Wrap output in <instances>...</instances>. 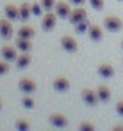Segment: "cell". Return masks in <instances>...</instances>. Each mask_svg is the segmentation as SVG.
I'll list each match as a JSON object with an SVG mask.
<instances>
[{
    "mask_svg": "<svg viewBox=\"0 0 123 131\" xmlns=\"http://www.w3.org/2000/svg\"><path fill=\"white\" fill-rule=\"evenodd\" d=\"M86 17H88V13H86V10L84 8H75L73 10H71L68 20H70V23L72 25H77L79 23L84 21Z\"/></svg>",
    "mask_w": 123,
    "mask_h": 131,
    "instance_id": "cell-7",
    "label": "cell"
},
{
    "mask_svg": "<svg viewBox=\"0 0 123 131\" xmlns=\"http://www.w3.org/2000/svg\"><path fill=\"white\" fill-rule=\"evenodd\" d=\"M4 13L8 20H20V10L18 7H16L12 3H8L4 7Z\"/></svg>",
    "mask_w": 123,
    "mask_h": 131,
    "instance_id": "cell-13",
    "label": "cell"
},
{
    "mask_svg": "<svg viewBox=\"0 0 123 131\" xmlns=\"http://www.w3.org/2000/svg\"><path fill=\"white\" fill-rule=\"evenodd\" d=\"M55 4H57L55 0H41V5H42V8L46 10V12L52 10L55 8Z\"/></svg>",
    "mask_w": 123,
    "mask_h": 131,
    "instance_id": "cell-22",
    "label": "cell"
},
{
    "mask_svg": "<svg viewBox=\"0 0 123 131\" xmlns=\"http://www.w3.org/2000/svg\"><path fill=\"white\" fill-rule=\"evenodd\" d=\"M71 86L70 80L65 78V76H57L52 80V88L58 92H67Z\"/></svg>",
    "mask_w": 123,
    "mask_h": 131,
    "instance_id": "cell-8",
    "label": "cell"
},
{
    "mask_svg": "<svg viewBox=\"0 0 123 131\" xmlns=\"http://www.w3.org/2000/svg\"><path fill=\"white\" fill-rule=\"evenodd\" d=\"M36 31H34V28L33 26H29V25H24L18 29V33H17V37H21V38H28V39H31L34 37Z\"/></svg>",
    "mask_w": 123,
    "mask_h": 131,
    "instance_id": "cell-17",
    "label": "cell"
},
{
    "mask_svg": "<svg viewBox=\"0 0 123 131\" xmlns=\"http://www.w3.org/2000/svg\"><path fill=\"white\" fill-rule=\"evenodd\" d=\"M79 130L80 131H93L94 130V125L89 121H83L79 125Z\"/></svg>",
    "mask_w": 123,
    "mask_h": 131,
    "instance_id": "cell-23",
    "label": "cell"
},
{
    "mask_svg": "<svg viewBox=\"0 0 123 131\" xmlns=\"http://www.w3.org/2000/svg\"><path fill=\"white\" fill-rule=\"evenodd\" d=\"M122 49H123V41H122Z\"/></svg>",
    "mask_w": 123,
    "mask_h": 131,
    "instance_id": "cell-32",
    "label": "cell"
},
{
    "mask_svg": "<svg viewBox=\"0 0 123 131\" xmlns=\"http://www.w3.org/2000/svg\"><path fill=\"white\" fill-rule=\"evenodd\" d=\"M98 75L101 76V78L104 79H110V78H113L115 71H114V67L111 64L109 63H102V64H99L98 66Z\"/></svg>",
    "mask_w": 123,
    "mask_h": 131,
    "instance_id": "cell-11",
    "label": "cell"
},
{
    "mask_svg": "<svg viewBox=\"0 0 123 131\" xmlns=\"http://www.w3.org/2000/svg\"><path fill=\"white\" fill-rule=\"evenodd\" d=\"M0 109H2V98H0Z\"/></svg>",
    "mask_w": 123,
    "mask_h": 131,
    "instance_id": "cell-31",
    "label": "cell"
},
{
    "mask_svg": "<svg viewBox=\"0 0 123 131\" xmlns=\"http://www.w3.org/2000/svg\"><path fill=\"white\" fill-rule=\"evenodd\" d=\"M118 2H123V0H118Z\"/></svg>",
    "mask_w": 123,
    "mask_h": 131,
    "instance_id": "cell-33",
    "label": "cell"
},
{
    "mask_svg": "<svg viewBox=\"0 0 123 131\" xmlns=\"http://www.w3.org/2000/svg\"><path fill=\"white\" fill-rule=\"evenodd\" d=\"M104 26L109 31H119L123 26V23L118 16H106L104 18Z\"/></svg>",
    "mask_w": 123,
    "mask_h": 131,
    "instance_id": "cell-2",
    "label": "cell"
},
{
    "mask_svg": "<svg viewBox=\"0 0 123 131\" xmlns=\"http://www.w3.org/2000/svg\"><path fill=\"white\" fill-rule=\"evenodd\" d=\"M22 105H24V107H26V109L34 107V100H33V97H30L29 94L25 96L24 98H22Z\"/></svg>",
    "mask_w": 123,
    "mask_h": 131,
    "instance_id": "cell-24",
    "label": "cell"
},
{
    "mask_svg": "<svg viewBox=\"0 0 123 131\" xmlns=\"http://www.w3.org/2000/svg\"><path fill=\"white\" fill-rule=\"evenodd\" d=\"M97 96H98V100L101 102H107L110 98H111V92L110 88L105 84H101L97 88Z\"/></svg>",
    "mask_w": 123,
    "mask_h": 131,
    "instance_id": "cell-15",
    "label": "cell"
},
{
    "mask_svg": "<svg viewBox=\"0 0 123 131\" xmlns=\"http://www.w3.org/2000/svg\"><path fill=\"white\" fill-rule=\"evenodd\" d=\"M57 20H58V15L55 12H52V10L46 12V15L42 18V29L44 31H51L57 25Z\"/></svg>",
    "mask_w": 123,
    "mask_h": 131,
    "instance_id": "cell-1",
    "label": "cell"
},
{
    "mask_svg": "<svg viewBox=\"0 0 123 131\" xmlns=\"http://www.w3.org/2000/svg\"><path fill=\"white\" fill-rule=\"evenodd\" d=\"M49 121L54 127H57V128H64V127H67V125H68V118L62 113H52L49 117Z\"/></svg>",
    "mask_w": 123,
    "mask_h": 131,
    "instance_id": "cell-5",
    "label": "cell"
},
{
    "mask_svg": "<svg viewBox=\"0 0 123 131\" xmlns=\"http://www.w3.org/2000/svg\"><path fill=\"white\" fill-rule=\"evenodd\" d=\"M9 71V62H0V75H4Z\"/></svg>",
    "mask_w": 123,
    "mask_h": 131,
    "instance_id": "cell-27",
    "label": "cell"
},
{
    "mask_svg": "<svg viewBox=\"0 0 123 131\" xmlns=\"http://www.w3.org/2000/svg\"><path fill=\"white\" fill-rule=\"evenodd\" d=\"M31 62V57L29 52H22L16 59V67L17 68H26Z\"/></svg>",
    "mask_w": 123,
    "mask_h": 131,
    "instance_id": "cell-16",
    "label": "cell"
},
{
    "mask_svg": "<svg viewBox=\"0 0 123 131\" xmlns=\"http://www.w3.org/2000/svg\"><path fill=\"white\" fill-rule=\"evenodd\" d=\"M60 45L67 52H76L77 49H79V45H77L76 39L68 34H65L60 38Z\"/></svg>",
    "mask_w": 123,
    "mask_h": 131,
    "instance_id": "cell-4",
    "label": "cell"
},
{
    "mask_svg": "<svg viewBox=\"0 0 123 131\" xmlns=\"http://www.w3.org/2000/svg\"><path fill=\"white\" fill-rule=\"evenodd\" d=\"M2 57L7 62H13L17 59V51L13 46H3L2 47Z\"/></svg>",
    "mask_w": 123,
    "mask_h": 131,
    "instance_id": "cell-14",
    "label": "cell"
},
{
    "mask_svg": "<svg viewBox=\"0 0 123 131\" xmlns=\"http://www.w3.org/2000/svg\"><path fill=\"white\" fill-rule=\"evenodd\" d=\"M75 26H76V31H77V33H85V31H88L91 24H89L88 18H85L84 21H81V23H79V24L75 25Z\"/></svg>",
    "mask_w": 123,
    "mask_h": 131,
    "instance_id": "cell-21",
    "label": "cell"
},
{
    "mask_svg": "<svg viewBox=\"0 0 123 131\" xmlns=\"http://www.w3.org/2000/svg\"><path fill=\"white\" fill-rule=\"evenodd\" d=\"M115 110H117V113H118L119 115L123 117V100H119V101L117 102V105H115Z\"/></svg>",
    "mask_w": 123,
    "mask_h": 131,
    "instance_id": "cell-28",
    "label": "cell"
},
{
    "mask_svg": "<svg viewBox=\"0 0 123 131\" xmlns=\"http://www.w3.org/2000/svg\"><path fill=\"white\" fill-rule=\"evenodd\" d=\"M18 88L21 92H24L25 94H31L37 89V84L34 80H31L29 78H22L18 81Z\"/></svg>",
    "mask_w": 123,
    "mask_h": 131,
    "instance_id": "cell-6",
    "label": "cell"
},
{
    "mask_svg": "<svg viewBox=\"0 0 123 131\" xmlns=\"http://www.w3.org/2000/svg\"><path fill=\"white\" fill-rule=\"evenodd\" d=\"M18 10H20V20L26 21V20H29V17L31 15V5L29 3H22L18 7Z\"/></svg>",
    "mask_w": 123,
    "mask_h": 131,
    "instance_id": "cell-19",
    "label": "cell"
},
{
    "mask_svg": "<svg viewBox=\"0 0 123 131\" xmlns=\"http://www.w3.org/2000/svg\"><path fill=\"white\" fill-rule=\"evenodd\" d=\"M111 130H113V131H123V125H118V126H113V127H111Z\"/></svg>",
    "mask_w": 123,
    "mask_h": 131,
    "instance_id": "cell-30",
    "label": "cell"
},
{
    "mask_svg": "<svg viewBox=\"0 0 123 131\" xmlns=\"http://www.w3.org/2000/svg\"><path fill=\"white\" fill-rule=\"evenodd\" d=\"M55 13L58 15V17L60 18H68L70 17V13H71V7L68 3L65 2H58L57 4H55Z\"/></svg>",
    "mask_w": 123,
    "mask_h": 131,
    "instance_id": "cell-10",
    "label": "cell"
},
{
    "mask_svg": "<svg viewBox=\"0 0 123 131\" xmlns=\"http://www.w3.org/2000/svg\"><path fill=\"white\" fill-rule=\"evenodd\" d=\"M88 36H89V38H91L92 41L98 42L99 39L104 37V33H102L101 26L97 25V24H91V26H89V29H88Z\"/></svg>",
    "mask_w": 123,
    "mask_h": 131,
    "instance_id": "cell-12",
    "label": "cell"
},
{
    "mask_svg": "<svg viewBox=\"0 0 123 131\" xmlns=\"http://www.w3.org/2000/svg\"><path fill=\"white\" fill-rule=\"evenodd\" d=\"M13 36V26L7 18L0 20V37L4 39H9Z\"/></svg>",
    "mask_w": 123,
    "mask_h": 131,
    "instance_id": "cell-9",
    "label": "cell"
},
{
    "mask_svg": "<svg viewBox=\"0 0 123 131\" xmlns=\"http://www.w3.org/2000/svg\"><path fill=\"white\" fill-rule=\"evenodd\" d=\"M42 10V5H39V3H33L31 4V13L34 16H39Z\"/></svg>",
    "mask_w": 123,
    "mask_h": 131,
    "instance_id": "cell-26",
    "label": "cell"
},
{
    "mask_svg": "<svg viewBox=\"0 0 123 131\" xmlns=\"http://www.w3.org/2000/svg\"><path fill=\"white\" fill-rule=\"evenodd\" d=\"M15 127L17 130H20V131H26V130L30 128V123H29L28 119H25V118H18L17 121H16Z\"/></svg>",
    "mask_w": 123,
    "mask_h": 131,
    "instance_id": "cell-20",
    "label": "cell"
},
{
    "mask_svg": "<svg viewBox=\"0 0 123 131\" xmlns=\"http://www.w3.org/2000/svg\"><path fill=\"white\" fill-rule=\"evenodd\" d=\"M16 47L22 51V52H29L30 49H31V42L30 39L28 38H21V37H17L16 39Z\"/></svg>",
    "mask_w": 123,
    "mask_h": 131,
    "instance_id": "cell-18",
    "label": "cell"
},
{
    "mask_svg": "<svg viewBox=\"0 0 123 131\" xmlns=\"http://www.w3.org/2000/svg\"><path fill=\"white\" fill-rule=\"evenodd\" d=\"M81 98L89 106H96L99 101L97 96V91H93L92 88H84L81 91Z\"/></svg>",
    "mask_w": 123,
    "mask_h": 131,
    "instance_id": "cell-3",
    "label": "cell"
},
{
    "mask_svg": "<svg viewBox=\"0 0 123 131\" xmlns=\"http://www.w3.org/2000/svg\"><path fill=\"white\" fill-rule=\"evenodd\" d=\"M89 4L92 5V8H94L96 10H101L105 5L104 0H89Z\"/></svg>",
    "mask_w": 123,
    "mask_h": 131,
    "instance_id": "cell-25",
    "label": "cell"
},
{
    "mask_svg": "<svg viewBox=\"0 0 123 131\" xmlns=\"http://www.w3.org/2000/svg\"><path fill=\"white\" fill-rule=\"evenodd\" d=\"M70 2H71L73 5H77V7H79V5H83V4L86 2V0H70Z\"/></svg>",
    "mask_w": 123,
    "mask_h": 131,
    "instance_id": "cell-29",
    "label": "cell"
}]
</instances>
